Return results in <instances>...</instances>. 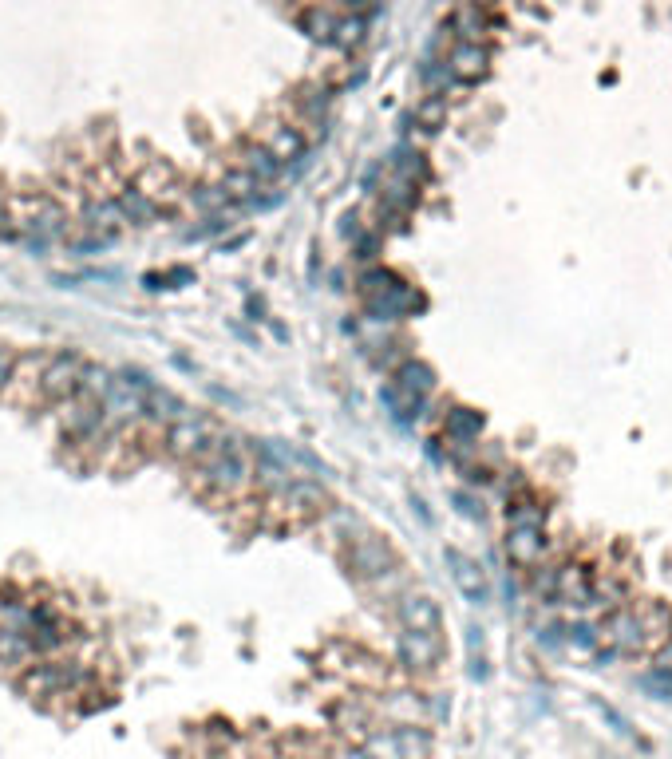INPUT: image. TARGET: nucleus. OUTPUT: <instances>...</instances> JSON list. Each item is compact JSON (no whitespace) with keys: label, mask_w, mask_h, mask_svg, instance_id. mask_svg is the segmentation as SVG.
Listing matches in <instances>:
<instances>
[{"label":"nucleus","mask_w":672,"mask_h":759,"mask_svg":"<svg viewBox=\"0 0 672 759\" xmlns=\"http://www.w3.org/2000/svg\"><path fill=\"white\" fill-rule=\"evenodd\" d=\"M84 356L80 352H56L44 360V372H40V400L48 404H60V400H76L80 384H84Z\"/></svg>","instance_id":"1"},{"label":"nucleus","mask_w":672,"mask_h":759,"mask_svg":"<svg viewBox=\"0 0 672 759\" xmlns=\"http://www.w3.org/2000/svg\"><path fill=\"white\" fill-rule=\"evenodd\" d=\"M344 566H348V574L356 582H376V578L392 574L396 554L380 534H360V538H352V546L344 554Z\"/></svg>","instance_id":"3"},{"label":"nucleus","mask_w":672,"mask_h":759,"mask_svg":"<svg viewBox=\"0 0 672 759\" xmlns=\"http://www.w3.org/2000/svg\"><path fill=\"white\" fill-rule=\"evenodd\" d=\"M657 669L672 676V641L665 645V649H657Z\"/></svg>","instance_id":"23"},{"label":"nucleus","mask_w":672,"mask_h":759,"mask_svg":"<svg viewBox=\"0 0 672 759\" xmlns=\"http://www.w3.org/2000/svg\"><path fill=\"white\" fill-rule=\"evenodd\" d=\"M392 384H396L400 392L416 396V400H427V396H431V388H435V372H431V364H423V360H408V364H400V368H396Z\"/></svg>","instance_id":"13"},{"label":"nucleus","mask_w":672,"mask_h":759,"mask_svg":"<svg viewBox=\"0 0 672 759\" xmlns=\"http://www.w3.org/2000/svg\"><path fill=\"white\" fill-rule=\"evenodd\" d=\"M143 416H151L155 423H178L182 416H190V408L174 396V392H167V388H155L151 384V392H147V400H143Z\"/></svg>","instance_id":"14"},{"label":"nucleus","mask_w":672,"mask_h":759,"mask_svg":"<svg viewBox=\"0 0 672 759\" xmlns=\"http://www.w3.org/2000/svg\"><path fill=\"white\" fill-rule=\"evenodd\" d=\"M340 759H364V752H344Z\"/></svg>","instance_id":"25"},{"label":"nucleus","mask_w":672,"mask_h":759,"mask_svg":"<svg viewBox=\"0 0 672 759\" xmlns=\"http://www.w3.org/2000/svg\"><path fill=\"white\" fill-rule=\"evenodd\" d=\"M281 503L285 510L297 518V522H313V518H321L333 499H329V491L321 487V483H313V479H289L285 483V491H281Z\"/></svg>","instance_id":"7"},{"label":"nucleus","mask_w":672,"mask_h":759,"mask_svg":"<svg viewBox=\"0 0 672 759\" xmlns=\"http://www.w3.org/2000/svg\"><path fill=\"white\" fill-rule=\"evenodd\" d=\"M554 597L566 601V605H589L593 597V570L582 562H570L554 574Z\"/></svg>","instance_id":"11"},{"label":"nucleus","mask_w":672,"mask_h":759,"mask_svg":"<svg viewBox=\"0 0 672 759\" xmlns=\"http://www.w3.org/2000/svg\"><path fill=\"white\" fill-rule=\"evenodd\" d=\"M24 657H32L28 637H24L20 629H0V665H16V661H24Z\"/></svg>","instance_id":"19"},{"label":"nucleus","mask_w":672,"mask_h":759,"mask_svg":"<svg viewBox=\"0 0 672 759\" xmlns=\"http://www.w3.org/2000/svg\"><path fill=\"white\" fill-rule=\"evenodd\" d=\"M214 435H218L214 420H206V416H182L178 423L167 427L163 451H167L170 459H178V463H194L214 443Z\"/></svg>","instance_id":"4"},{"label":"nucleus","mask_w":672,"mask_h":759,"mask_svg":"<svg viewBox=\"0 0 672 759\" xmlns=\"http://www.w3.org/2000/svg\"><path fill=\"white\" fill-rule=\"evenodd\" d=\"M487 64H491V56H487L483 44H459L451 52V60H447V72L455 80H463V84H479L487 76Z\"/></svg>","instance_id":"12"},{"label":"nucleus","mask_w":672,"mask_h":759,"mask_svg":"<svg viewBox=\"0 0 672 759\" xmlns=\"http://www.w3.org/2000/svg\"><path fill=\"white\" fill-rule=\"evenodd\" d=\"M447 570H451V582L459 586V593L471 601V605H487V597H491V582H487V574H483V566L471 558V554H463V550H447Z\"/></svg>","instance_id":"8"},{"label":"nucleus","mask_w":672,"mask_h":759,"mask_svg":"<svg viewBox=\"0 0 672 759\" xmlns=\"http://www.w3.org/2000/svg\"><path fill=\"white\" fill-rule=\"evenodd\" d=\"M400 625L408 633H443V613L431 593H408L400 601Z\"/></svg>","instance_id":"9"},{"label":"nucleus","mask_w":672,"mask_h":759,"mask_svg":"<svg viewBox=\"0 0 672 759\" xmlns=\"http://www.w3.org/2000/svg\"><path fill=\"white\" fill-rule=\"evenodd\" d=\"M609 649L617 653H649V637H645V617L641 609H613L601 625Z\"/></svg>","instance_id":"5"},{"label":"nucleus","mask_w":672,"mask_h":759,"mask_svg":"<svg viewBox=\"0 0 672 759\" xmlns=\"http://www.w3.org/2000/svg\"><path fill=\"white\" fill-rule=\"evenodd\" d=\"M269 155H273L277 167H281V163H293V159L305 155V139H301L293 127H281V131L273 135V143H269Z\"/></svg>","instance_id":"18"},{"label":"nucleus","mask_w":672,"mask_h":759,"mask_svg":"<svg viewBox=\"0 0 672 759\" xmlns=\"http://www.w3.org/2000/svg\"><path fill=\"white\" fill-rule=\"evenodd\" d=\"M12 364H16V356L0 348V396H4V392H8V384H12Z\"/></svg>","instance_id":"22"},{"label":"nucleus","mask_w":672,"mask_h":759,"mask_svg":"<svg viewBox=\"0 0 672 759\" xmlns=\"http://www.w3.org/2000/svg\"><path fill=\"white\" fill-rule=\"evenodd\" d=\"M641 684H645L649 692H657L661 700H672V676H669V673H661V669H653V673L645 676Z\"/></svg>","instance_id":"21"},{"label":"nucleus","mask_w":672,"mask_h":759,"mask_svg":"<svg viewBox=\"0 0 672 759\" xmlns=\"http://www.w3.org/2000/svg\"><path fill=\"white\" fill-rule=\"evenodd\" d=\"M479 431H483V416L479 412H471V408H451L447 412V435L455 443H471Z\"/></svg>","instance_id":"17"},{"label":"nucleus","mask_w":672,"mask_h":759,"mask_svg":"<svg viewBox=\"0 0 672 759\" xmlns=\"http://www.w3.org/2000/svg\"><path fill=\"white\" fill-rule=\"evenodd\" d=\"M80 680H84V673L72 661H40V665L24 669L20 688L32 700H48V696H72L80 688Z\"/></svg>","instance_id":"2"},{"label":"nucleus","mask_w":672,"mask_h":759,"mask_svg":"<svg viewBox=\"0 0 672 759\" xmlns=\"http://www.w3.org/2000/svg\"><path fill=\"white\" fill-rule=\"evenodd\" d=\"M467 4H475V8H491L495 0H467Z\"/></svg>","instance_id":"24"},{"label":"nucleus","mask_w":672,"mask_h":759,"mask_svg":"<svg viewBox=\"0 0 672 759\" xmlns=\"http://www.w3.org/2000/svg\"><path fill=\"white\" fill-rule=\"evenodd\" d=\"M396 744H400V759H431V736L416 728V724H396Z\"/></svg>","instance_id":"15"},{"label":"nucleus","mask_w":672,"mask_h":759,"mask_svg":"<svg viewBox=\"0 0 672 759\" xmlns=\"http://www.w3.org/2000/svg\"><path fill=\"white\" fill-rule=\"evenodd\" d=\"M119 210H123V218H127V222H135V226H147V222H155V218H159V206H155L147 194L131 190V186L119 194Z\"/></svg>","instance_id":"16"},{"label":"nucleus","mask_w":672,"mask_h":759,"mask_svg":"<svg viewBox=\"0 0 672 759\" xmlns=\"http://www.w3.org/2000/svg\"><path fill=\"white\" fill-rule=\"evenodd\" d=\"M542 554H546L542 526H510V530H506V558H510L518 570L538 566Z\"/></svg>","instance_id":"10"},{"label":"nucleus","mask_w":672,"mask_h":759,"mask_svg":"<svg viewBox=\"0 0 672 759\" xmlns=\"http://www.w3.org/2000/svg\"><path fill=\"white\" fill-rule=\"evenodd\" d=\"M396 653L408 673H431V669H439L447 645H443V633H408L404 629L396 641Z\"/></svg>","instance_id":"6"},{"label":"nucleus","mask_w":672,"mask_h":759,"mask_svg":"<svg viewBox=\"0 0 672 759\" xmlns=\"http://www.w3.org/2000/svg\"><path fill=\"white\" fill-rule=\"evenodd\" d=\"M443 115H447V107H443V99H427L420 111H416V119H420L427 131H439V123H443Z\"/></svg>","instance_id":"20"}]
</instances>
